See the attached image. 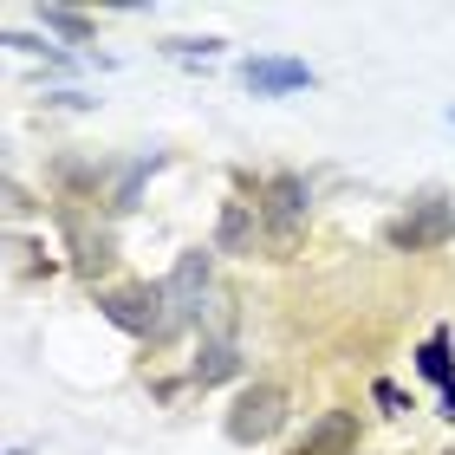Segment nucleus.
Instances as JSON below:
<instances>
[{"instance_id": "f257e3e1", "label": "nucleus", "mask_w": 455, "mask_h": 455, "mask_svg": "<svg viewBox=\"0 0 455 455\" xmlns=\"http://www.w3.org/2000/svg\"><path fill=\"white\" fill-rule=\"evenodd\" d=\"M286 410H293L286 384L280 378H254V384L235 390V403H228V417H221V436L235 449H260V443H274L286 429Z\"/></svg>"}, {"instance_id": "f03ea898", "label": "nucleus", "mask_w": 455, "mask_h": 455, "mask_svg": "<svg viewBox=\"0 0 455 455\" xmlns=\"http://www.w3.org/2000/svg\"><path fill=\"white\" fill-rule=\"evenodd\" d=\"M98 313H105L117 332H131V339H150V345H170V339H176V313H170L163 280L111 286V293H98Z\"/></svg>"}, {"instance_id": "7ed1b4c3", "label": "nucleus", "mask_w": 455, "mask_h": 455, "mask_svg": "<svg viewBox=\"0 0 455 455\" xmlns=\"http://www.w3.org/2000/svg\"><path fill=\"white\" fill-rule=\"evenodd\" d=\"M384 241L397 247V254H429V247H449V241H455V202H443V196L410 202V209L384 228Z\"/></svg>"}, {"instance_id": "20e7f679", "label": "nucleus", "mask_w": 455, "mask_h": 455, "mask_svg": "<svg viewBox=\"0 0 455 455\" xmlns=\"http://www.w3.org/2000/svg\"><path fill=\"white\" fill-rule=\"evenodd\" d=\"M254 209H260V228L286 247V241L306 228V215H313V182L293 176V170H280V176L260 182V202H254Z\"/></svg>"}, {"instance_id": "39448f33", "label": "nucleus", "mask_w": 455, "mask_h": 455, "mask_svg": "<svg viewBox=\"0 0 455 455\" xmlns=\"http://www.w3.org/2000/svg\"><path fill=\"white\" fill-rule=\"evenodd\" d=\"M163 293H170L176 332H182V325H202V299H215V247H189V254H176Z\"/></svg>"}, {"instance_id": "423d86ee", "label": "nucleus", "mask_w": 455, "mask_h": 455, "mask_svg": "<svg viewBox=\"0 0 455 455\" xmlns=\"http://www.w3.org/2000/svg\"><path fill=\"white\" fill-rule=\"evenodd\" d=\"M241 85L254 98H293V92H313V66L306 59H280V52H260L241 66Z\"/></svg>"}, {"instance_id": "0eeeda50", "label": "nucleus", "mask_w": 455, "mask_h": 455, "mask_svg": "<svg viewBox=\"0 0 455 455\" xmlns=\"http://www.w3.org/2000/svg\"><path fill=\"white\" fill-rule=\"evenodd\" d=\"M293 455H358V410H325Z\"/></svg>"}, {"instance_id": "6e6552de", "label": "nucleus", "mask_w": 455, "mask_h": 455, "mask_svg": "<svg viewBox=\"0 0 455 455\" xmlns=\"http://www.w3.org/2000/svg\"><path fill=\"white\" fill-rule=\"evenodd\" d=\"M260 209L254 202H221V215H215V254H254L260 247Z\"/></svg>"}, {"instance_id": "1a4fd4ad", "label": "nucleus", "mask_w": 455, "mask_h": 455, "mask_svg": "<svg viewBox=\"0 0 455 455\" xmlns=\"http://www.w3.org/2000/svg\"><path fill=\"white\" fill-rule=\"evenodd\" d=\"M241 371H247V358H241L235 339H202L196 358H189V384H202V390L209 384H235Z\"/></svg>"}, {"instance_id": "9d476101", "label": "nucleus", "mask_w": 455, "mask_h": 455, "mask_svg": "<svg viewBox=\"0 0 455 455\" xmlns=\"http://www.w3.org/2000/svg\"><path fill=\"white\" fill-rule=\"evenodd\" d=\"M66 235H72V247H78V254H72V267H78L85 280H98V274H105V267L117 260V247H111V235H105V228L92 235V228L78 221V215H66Z\"/></svg>"}, {"instance_id": "9b49d317", "label": "nucleus", "mask_w": 455, "mask_h": 455, "mask_svg": "<svg viewBox=\"0 0 455 455\" xmlns=\"http://www.w3.org/2000/svg\"><path fill=\"white\" fill-rule=\"evenodd\" d=\"M417 378H429L436 390H455V339H449V325H436V332L417 345Z\"/></svg>"}, {"instance_id": "f8f14e48", "label": "nucleus", "mask_w": 455, "mask_h": 455, "mask_svg": "<svg viewBox=\"0 0 455 455\" xmlns=\"http://www.w3.org/2000/svg\"><path fill=\"white\" fill-rule=\"evenodd\" d=\"M163 170V156L150 150V156H137V163H124V176H117V189H111V202H105V209L111 215H131L137 209V196H143V182H150Z\"/></svg>"}, {"instance_id": "ddd939ff", "label": "nucleus", "mask_w": 455, "mask_h": 455, "mask_svg": "<svg viewBox=\"0 0 455 455\" xmlns=\"http://www.w3.org/2000/svg\"><path fill=\"white\" fill-rule=\"evenodd\" d=\"M0 46H13L20 59H46V66L72 72V52H59V46H52V33H20V27H7V33H0Z\"/></svg>"}, {"instance_id": "4468645a", "label": "nucleus", "mask_w": 455, "mask_h": 455, "mask_svg": "<svg viewBox=\"0 0 455 455\" xmlns=\"http://www.w3.org/2000/svg\"><path fill=\"white\" fill-rule=\"evenodd\" d=\"M39 33H52V39H66V46H85V39L98 33L85 13H72V7H39Z\"/></svg>"}, {"instance_id": "2eb2a0df", "label": "nucleus", "mask_w": 455, "mask_h": 455, "mask_svg": "<svg viewBox=\"0 0 455 455\" xmlns=\"http://www.w3.org/2000/svg\"><path fill=\"white\" fill-rule=\"evenodd\" d=\"M221 46H228V39H215V33H202V39H163V52L182 59V66H202V59H215Z\"/></svg>"}, {"instance_id": "dca6fc26", "label": "nucleus", "mask_w": 455, "mask_h": 455, "mask_svg": "<svg viewBox=\"0 0 455 455\" xmlns=\"http://www.w3.org/2000/svg\"><path fill=\"white\" fill-rule=\"evenodd\" d=\"M13 254H20V274H52V247H39V241H13Z\"/></svg>"}, {"instance_id": "f3484780", "label": "nucleus", "mask_w": 455, "mask_h": 455, "mask_svg": "<svg viewBox=\"0 0 455 455\" xmlns=\"http://www.w3.org/2000/svg\"><path fill=\"white\" fill-rule=\"evenodd\" d=\"M371 403H384V417H403V410H417V403H410V397H403V390L390 384V378H378V384H371Z\"/></svg>"}, {"instance_id": "a211bd4d", "label": "nucleus", "mask_w": 455, "mask_h": 455, "mask_svg": "<svg viewBox=\"0 0 455 455\" xmlns=\"http://www.w3.org/2000/svg\"><path fill=\"white\" fill-rule=\"evenodd\" d=\"M7 209H13V215H33V209H39V202H33L27 189H20V182H13V176H7Z\"/></svg>"}, {"instance_id": "6ab92c4d", "label": "nucleus", "mask_w": 455, "mask_h": 455, "mask_svg": "<svg viewBox=\"0 0 455 455\" xmlns=\"http://www.w3.org/2000/svg\"><path fill=\"white\" fill-rule=\"evenodd\" d=\"M46 105H59V111H92V98H85V92H52Z\"/></svg>"}, {"instance_id": "aec40b11", "label": "nucleus", "mask_w": 455, "mask_h": 455, "mask_svg": "<svg viewBox=\"0 0 455 455\" xmlns=\"http://www.w3.org/2000/svg\"><path fill=\"white\" fill-rule=\"evenodd\" d=\"M443 423H455V390H443V410H436Z\"/></svg>"}, {"instance_id": "412c9836", "label": "nucleus", "mask_w": 455, "mask_h": 455, "mask_svg": "<svg viewBox=\"0 0 455 455\" xmlns=\"http://www.w3.org/2000/svg\"><path fill=\"white\" fill-rule=\"evenodd\" d=\"M443 455H455V449H443Z\"/></svg>"}, {"instance_id": "4be33fe9", "label": "nucleus", "mask_w": 455, "mask_h": 455, "mask_svg": "<svg viewBox=\"0 0 455 455\" xmlns=\"http://www.w3.org/2000/svg\"><path fill=\"white\" fill-rule=\"evenodd\" d=\"M449 117H455V111H449Z\"/></svg>"}]
</instances>
